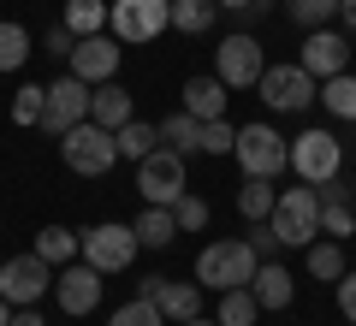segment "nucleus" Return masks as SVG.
I'll return each instance as SVG.
<instances>
[{
	"label": "nucleus",
	"instance_id": "6",
	"mask_svg": "<svg viewBox=\"0 0 356 326\" xmlns=\"http://www.w3.org/2000/svg\"><path fill=\"white\" fill-rule=\"evenodd\" d=\"M137 231L131 226H119V220H107V226H89L83 238H77V255H83L95 273H125L131 261H137Z\"/></svg>",
	"mask_w": 356,
	"mask_h": 326
},
{
	"label": "nucleus",
	"instance_id": "36",
	"mask_svg": "<svg viewBox=\"0 0 356 326\" xmlns=\"http://www.w3.org/2000/svg\"><path fill=\"white\" fill-rule=\"evenodd\" d=\"M172 220H178V231H202V226H208V202L184 190V196L172 202Z\"/></svg>",
	"mask_w": 356,
	"mask_h": 326
},
{
	"label": "nucleus",
	"instance_id": "9",
	"mask_svg": "<svg viewBox=\"0 0 356 326\" xmlns=\"http://www.w3.org/2000/svg\"><path fill=\"white\" fill-rule=\"evenodd\" d=\"M54 273H60V267H48L36 250L13 255V261H0V297L13 302V309H36V302L54 291Z\"/></svg>",
	"mask_w": 356,
	"mask_h": 326
},
{
	"label": "nucleus",
	"instance_id": "37",
	"mask_svg": "<svg viewBox=\"0 0 356 326\" xmlns=\"http://www.w3.org/2000/svg\"><path fill=\"white\" fill-rule=\"evenodd\" d=\"M250 250L267 261V255H273V250H285V243L273 238V226H267V220H250Z\"/></svg>",
	"mask_w": 356,
	"mask_h": 326
},
{
	"label": "nucleus",
	"instance_id": "18",
	"mask_svg": "<svg viewBox=\"0 0 356 326\" xmlns=\"http://www.w3.org/2000/svg\"><path fill=\"white\" fill-rule=\"evenodd\" d=\"M250 291H255V302H261V314H273V309H291V297H297L291 273H285V267H273V261H261V267H255Z\"/></svg>",
	"mask_w": 356,
	"mask_h": 326
},
{
	"label": "nucleus",
	"instance_id": "20",
	"mask_svg": "<svg viewBox=\"0 0 356 326\" xmlns=\"http://www.w3.org/2000/svg\"><path fill=\"white\" fill-rule=\"evenodd\" d=\"M214 320H220V326H255V320H261V302H255V291H250V285H238V291H220V302H214Z\"/></svg>",
	"mask_w": 356,
	"mask_h": 326
},
{
	"label": "nucleus",
	"instance_id": "29",
	"mask_svg": "<svg viewBox=\"0 0 356 326\" xmlns=\"http://www.w3.org/2000/svg\"><path fill=\"white\" fill-rule=\"evenodd\" d=\"M30 30L24 24H13V18H0V72H18V65L30 60Z\"/></svg>",
	"mask_w": 356,
	"mask_h": 326
},
{
	"label": "nucleus",
	"instance_id": "3",
	"mask_svg": "<svg viewBox=\"0 0 356 326\" xmlns=\"http://www.w3.org/2000/svg\"><path fill=\"white\" fill-rule=\"evenodd\" d=\"M60 161L72 166L77 178H102L107 166L119 161V142H113V131H107V125L83 119V125H72V131L60 137Z\"/></svg>",
	"mask_w": 356,
	"mask_h": 326
},
{
	"label": "nucleus",
	"instance_id": "1",
	"mask_svg": "<svg viewBox=\"0 0 356 326\" xmlns=\"http://www.w3.org/2000/svg\"><path fill=\"white\" fill-rule=\"evenodd\" d=\"M255 267H261V255L250 250V238H220V243H208V250L196 255V285H208L220 297V291L250 285Z\"/></svg>",
	"mask_w": 356,
	"mask_h": 326
},
{
	"label": "nucleus",
	"instance_id": "31",
	"mask_svg": "<svg viewBox=\"0 0 356 326\" xmlns=\"http://www.w3.org/2000/svg\"><path fill=\"white\" fill-rule=\"evenodd\" d=\"M107 326H166V314L154 309V297H143V291H137L125 309H113V320H107Z\"/></svg>",
	"mask_w": 356,
	"mask_h": 326
},
{
	"label": "nucleus",
	"instance_id": "12",
	"mask_svg": "<svg viewBox=\"0 0 356 326\" xmlns=\"http://www.w3.org/2000/svg\"><path fill=\"white\" fill-rule=\"evenodd\" d=\"M119 48H125V42H119L113 30H95V36H77V48L65 54V65H72V77H83L89 89L113 83L119 77Z\"/></svg>",
	"mask_w": 356,
	"mask_h": 326
},
{
	"label": "nucleus",
	"instance_id": "34",
	"mask_svg": "<svg viewBox=\"0 0 356 326\" xmlns=\"http://www.w3.org/2000/svg\"><path fill=\"white\" fill-rule=\"evenodd\" d=\"M321 231L327 238H350L356 231V202H321Z\"/></svg>",
	"mask_w": 356,
	"mask_h": 326
},
{
	"label": "nucleus",
	"instance_id": "38",
	"mask_svg": "<svg viewBox=\"0 0 356 326\" xmlns=\"http://www.w3.org/2000/svg\"><path fill=\"white\" fill-rule=\"evenodd\" d=\"M339 314L356 326V273H350V267H344V279H339Z\"/></svg>",
	"mask_w": 356,
	"mask_h": 326
},
{
	"label": "nucleus",
	"instance_id": "17",
	"mask_svg": "<svg viewBox=\"0 0 356 326\" xmlns=\"http://www.w3.org/2000/svg\"><path fill=\"white\" fill-rule=\"evenodd\" d=\"M178 107L191 119H226V83L220 77H191L178 89Z\"/></svg>",
	"mask_w": 356,
	"mask_h": 326
},
{
	"label": "nucleus",
	"instance_id": "2",
	"mask_svg": "<svg viewBox=\"0 0 356 326\" xmlns=\"http://www.w3.org/2000/svg\"><path fill=\"white\" fill-rule=\"evenodd\" d=\"M267 226L285 250H309L321 238V190L315 184H297V190H280L273 213H267Z\"/></svg>",
	"mask_w": 356,
	"mask_h": 326
},
{
	"label": "nucleus",
	"instance_id": "22",
	"mask_svg": "<svg viewBox=\"0 0 356 326\" xmlns=\"http://www.w3.org/2000/svg\"><path fill=\"white\" fill-rule=\"evenodd\" d=\"M131 231H137L143 250H166V243L178 238V220H172V208H143V220Z\"/></svg>",
	"mask_w": 356,
	"mask_h": 326
},
{
	"label": "nucleus",
	"instance_id": "11",
	"mask_svg": "<svg viewBox=\"0 0 356 326\" xmlns=\"http://www.w3.org/2000/svg\"><path fill=\"white\" fill-rule=\"evenodd\" d=\"M261 72H267V54H261V42L243 36V30L214 48V77L226 89H255V83H261Z\"/></svg>",
	"mask_w": 356,
	"mask_h": 326
},
{
	"label": "nucleus",
	"instance_id": "4",
	"mask_svg": "<svg viewBox=\"0 0 356 326\" xmlns=\"http://www.w3.org/2000/svg\"><path fill=\"white\" fill-rule=\"evenodd\" d=\"M232 154H238L243 178H280L285 166H291V142H285L273 125H238Z\"/></svg>",
	"mask_w": 356,
	"mask_h": 326
},
{
	"label": "nucleus",
	"instance_id": "25",
	"mask_svg": "<svg viewBox=\"0 0 356 326\" xmlns=\"http://www.w3.org/2000/svg\"><path fill=\"white\" fill-rule=\"evenodd\" d=\"M113 142H119V154H125V161H149V154L161 149V131L143 125V119H131V125L113 131Z\"/></svg>",
	"mask_w": 356,
	"mask_h": 326
},
{
	"label": "nucleus",
	"instance_id": "40",
	"mask_svg": "<svg viewBox=\"0 0 356 326\" xmlns=\"http://www.w3.org/2000/svg\"><path fill=\"white\" fill-rule=\"evenodd\" d=\"M13 326H48V320H42V309H13Z\"/></svg>",
	"mask_w": 356,
	"mask_h": 326
},
{
	"label": "nucleus",
	"instance_id": "23",
	"mask_svg": "<svg viewBox=\"0 0 356 326\" xmlns=\"http://www.w3.org/2000/svg\"><path fill=\"white\" fill-rule=\"evenodd\" d=\"M220 18L214 0H172V30H184V36H208Z\"/></svg>",
	"mask_w": 356,
	"mask_h": 326
},
{
	"label": "nucleus",
	"instance_id": "43",
	"mask_svg": "<svg viewBox=\"0 0 356 326\" xmlns=\"http://www.w3.org/2000/svg\"><path fill=\"white\" fill-rule=\"evenodd\" d=\"M0 326H13V302L6 297H0Z\"/></svg>",
	"mask_w": 356,
	"mask_h": 326
},
{
	"label": "nucleus",
	"instance_id": "41",
	"mask_svg": "<svg viewBox=\"0 0 356 326\" xmlns=\"http://www.w3.org/2000/svg\"><path fill=\"white\" fill-rule=\"evenodd\" d=\"M339 18H344V36H356V0H339Z\"/></svg>",
	"mask_w": 356,
	"mask_h": 326
},
{
	"label": "nucleus",
	"instance_id": "10",
	"mask_svg": "<svg viewBox=\"0 0 356 326\" xmlns=\"http://www.w3.org/2000/svg\"><path fill=\"white\" fill-rule=\"evenodd\" d=\"M291 166L303 184H327L344 172V142L332 131H303V137H291Z\"/></svg>",
	"mask_w": 356,
	"mask_h": 326
},
{
	"label": "nucleus",
	"instance_id": "24",
	"mask_svg": "<svg viewBox=\"0 0 356 326\" xmlns=\"http://www.w3.org/2000/svg\"><path fill=\"white\" fill-rule=\"evenodd\" d=\"M321 107H327V113H339L344 125H356V77H350V72L327 77V83H321Z\"/></svg>",
	"mask_w": 356,
	"mask_h": 326
},
{
	"label": "nucleus",
	"instance_id": "15",
	"mask_svg": "<svg viewBox=\"0 0 356 326\" xmlns=\"http://www.w3.org/2000/svg\"><path fill=\"white\" fill-rule=\"evenodd\" d=\"M303 65L309 77H315V83H327V77H339L344 65H350V36H344V30H309V42H303Z\"/></svg>",
	"mask_w": 356,
	"mask_h": 326
},
{
	"label": "nucleus",
	"instance_id": "26",
	"mask_svg": "<svg viewBox=\"0 0 356 326\" xmlns=\"http://www.w3.org/2000/svg\"><path fill=\"white\" fill-rule=\"evenodd\" d=\"M72 36H95L107 30V0H65V18H60Z\"/></svg>",
	"mask_w": 356,
	"mask_h": 326
},
{
	"label": "nucleus",
	"instance_id": "19",
	"mask_svg": "<svg viewBox=\"0 0 356 326\" xmlns=\"http://www.w3.org/2000/svg\"><path fill=\"white\" fill-rule=\"evenodd\" d=\"M89 119L107 125V131L131 125V95H125L119 83H95V89H89Z\"/></svg>",
	"mask_w": 356,
	"mask_h": 326
},
{
	"label": "nucleus",
	"instance_id": "21",
	"mask_svg": "<svg viewBox=\"0 0 356 326\" xmlns=\"http://www.w3.org/2000/svg\"><path fill=\"white\" fill-rule=\"evenodd\" d=\"M154 131H161V142H166V149H178V154H196V149H202V119H191L184 107L166 113Z\"/></svg>",
	"mask_w": 356,
	"mask_h": 326
},
{
	"label": "nucleus",
	"instance_id": "13",
	"mask_svg": "<svg viewBox=\"0 0 356 326\" xmlns=\"http://www.w3.org/2000/svg\"><path fill=\"white\" fill-rule=\"evenodd\" d=\"M89 119V83L83 77H72L65 72L60 83H48V107H42V131L48 137H65L72 125H83Z\"/></svg>",
	"mask_w": 356,
	"mask_h": 326
},
{
	"label": "nucleus",
	"instance_id": "16",
	"mask_svg": "<svg viewBox=\"0 0 356 326\" xmlns=\"http://www.w3.org/2000/svg\"><path fill=\"white\" fill-rule=\"evenodd\" d=\"M143 297H154V309H161L166 320H196V314H202V291L178 285V279H143Z\"/></svg>",
	"mask_w": 356,
	"mask_h": 326
},
{
	"label": "nucleus",
	"instance_id": "8",
	"mask_svg": "<svg viewBox=\"0 0 356 326\" xmlns=\"http://www.w3.org/2000/svg\"><path fill=\"white\" fill-rule=\"evenodd\" d=\"M107 30L119 42H154L172 30V0H107Z\"/></svg>",
	"mask_w": 356,
	"mask_h": 326
},
{
	"label": "nucleus",
	"instance_id": "7",
	"mask_svg": "<svg viewBox=\"0 0 356 326\" xmlns=\"http://www.w3.org/2000/svg\"><path fill=\"white\" fill-rule=\"evenodd\" d=\"M255 95L273 107V113H309L321 101V83L303 72V65H267L261 83H255Z\"/></svg>",
	"mask_w": 356,
	"mask_h": 326
},
{
	"label": "nucleus",
	"instance_id": "33",
	"mask_svg": "<svg viewBox=\"0 0 356 326\" xmlns=\"http://www.w3.org/2000/svg\"><path fill=\"white\" fill-rule=\"evenodd\" d=\"M285 13H291L303 30H321L327 18H339V0H285Z\"/></svg>",
	"mask_w": 356,
	"mask_h": 326
},
{
	"label": "nucleus",
	"instance_id": "28",
	"mask_svg": "<svg viewBox=\"0 0 356 326\" xmlns=\"http://www.w3.org/2000/svg\"><path fill=\"white\" fill-rule=\"evenodd\" d=\"M273 202H280L273 178H243V190H238V213H243V220H267Z\"/></svg>",
	"mask_w": 356,
	"mask_h": 326
},
{
	"label": "nucleus",
	"instance_id": "5",
	"mask_svg": "<svg viewBox=\"0 0 356 326\" xmlns=\"http://www.w3.org/2000/svg\"><path fill=\"white\" fill-rule=\"evenodd\" d=\"M184 190H191V172H184V154L178 149L161 142L149 161H137V196L149 202V208H172Z\"/></svg>",
	"mask_w": 356,
	"mask_h": 326
},
{
	"label": "nucleus",
	"instance_id": "32",
	"mask_svg": "<svg viewBox=\"0 0 356 326\" xmlns=\"http://www.w3.org/2000/svg\"><path fill=\"white\" fill-rule=\"evenodd\" d=\"M309 273H315V279H332V285H339V279H344V250H339V243H309Z\"/></svg>",
	"mask_w": 356,
	"mask_h": 326
},
{
	"label": "nucleus",
	"instance_id": "27",
	"mask_svg": "<svg viewBox=\"0 0 356 326\" xmlns=\"http://www.w3.org/2000/svg\"><path fill=\"white\" fill-rule=\"evenodd\" d=\"M36 255H42L48 267L77 261V231H65V226H42V231H36Z\"/></svg>",
	"mask_w": 356,
	"mask_h": 326
},
{
	"label": "nucleus",
	"instance_id": "44",
	"mask_svg": "<svg viewBox=\"0 0 356 326\" xmlns=\"http://www.w3.org/2000/svg\"><path fill=\"white\" fill-rule=\"evenodd\" d=\"M178 326H220V320H202V314H196V320H178Z\"/></svg>",
	"mask_w": 356,
	"mask_h": 326
},
{
	"label": "nucleus",
	"instance_id": "14",
	"mask_svg": "<svg viewBox=\"0 0 356 326\" xmlns=\"http://www.w3.org/2000/svg\"><path fill=\"white\" fill-rule=\"evenodd\" d=\"M102 279H107V273H95V267H89L83 255H77V261H65L60 273H54V297H60V309L83 320V314L95 309V302H102Z\"/></svg>",
	"mask_w": 356,
	"mask_h": 326
},
{
	"label": "nucleus",
	"instance_id": "42",
	"mask_svg": "<svg viewBox=\"0 0 356 326\" xmlns=\"http://www.w3.org/2000/svg\"><path fill=\"white\" fill-rule=\"evenodd\" d=\"M214 6H226V13H250L255 0H214Z\"/></svg>",
	"mask_w": 356,
	"mask_h": 326
},
{
	"label": "nucleus",
	"instance_id": "39",
	"mask_svg": "<svg viewBox=\"0 0 356 326\" xmlns=\"http://www.w3.org/2000/svg\"><path fill=\"white\" fill-rule=\"evenodd\" d=\"M42 48H48V54H60V60H65V54L77 48V36H72V30H65V24H54L48 36H42Z\"/></svg>",
	"mask_w": 356,
	"mask_h": 326
},
{
	"label": "nucleus",
	"instance_id": "30",
	"mask_svg": "<svg viewBox=\"0 0 356 326\" xmlns=\"http://www.w3.org/2000/svg\"><path fill=\"white\" fill-rule=\"evenodd\" d=\"M42 107H48V83L13 89V125H42Z\"/></svg>",
	"mask_w": 356,
	"mask_h": 326
},
{
	"label": "nucleus",
	"instance_id": "35",
	"mask_svg": "<svg viewBox=\"0 0 356 326\" xmlns=\"http://www.w3.org/2000/svg\"><path fill=\"white\" fill-rule=\"evenodd\" d=\"M232 142H238L232 119H202V154H232Z\"/></svg>",
	"mask_w": 356,
	"mask_h": 326
}]
</instances>
